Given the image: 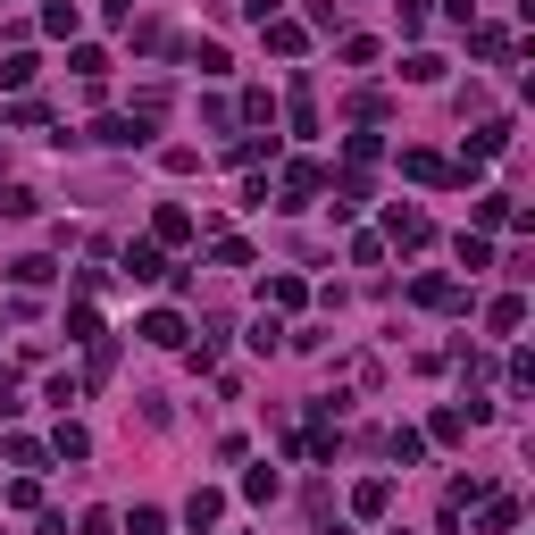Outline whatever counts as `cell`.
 <instances>
[{
	"mask_svg": "<svg viewBox=\"0 0 535 535\" xmlns=\"http://www.w3.org/2000/svg\"><path fill=\"white\" fill-rule=\"evenodd\" d=\"M469 42H477V59H510V34H502V26H477Z\"/></svg>",
	"mask_w": 535,
	"mask_h": 535,
	"instance_id": "603a6c76",
	"label": "cell"
},
{
	"mask_svg": "<svg viewBox=\"0 0 535 535\" xmlns=\"http://www.w3.org/2000/svg\"><path fill=\"white\" fill-rule=\"evenodd\" d=\"M151 235H159V243H184V235H193V218H184V209H159V226H151Z\"/></svg>",
	"mask_w": 535,
	"mask_h": 535,
	"instance_id": "d4e9b609",
	"label": "cell"
},
{
	"mask_svg": "<svg viewBox=\"0 0 535 535\" xmlns=\"http://www.w3.org/2000/svg\"><path fill=\"white\" fill-rule=\"evenodd\" d=\"M418 452H427V435H418V427H393V460H402V469H410Z\"/></svg>",
	"mask_w": 535,
	"mask_h": 535,
	"instance_id": "4316f807",
	"label": "cell"
},
{
	"mask_svg": "<svg viewBox=\"0 0 535 535\" xmlns=\"http://www.w3.org/2000/svg\"><path fill=\"white\" fill-rule=\"evenodd\" d=\"M76 535H118V519H109V510H84V519H76Z\"/></svg>",
	"mask_w": 535,
	"mask_h": 535,
	"instance_id": "f546056e",
	"label": "cell"
},
{
	"mask_svg": "<svg viewBox=\"0 0 535 535\" xmlns=\"http://www.w3.org/2000/svg\"><path fill=\"white\" fill-rule=\"evenodd\" d=\"M9 285H26V293H34V285H51V260H42V251H26V260H9Z\"/></svg>",
	"mask_w": 535,
	"mask_h": 535,
	"instance_id": "7c38bea8",
	"label": "cell"
},
{
	"mask_svg": "<svg viewBox=\"0 0 535 535\" xmlns=\"http://www.w3.org/2000/svg\"><path fill=\"white\" fill-rule=\"evenodd\" d=\"M92 335H109L101 310H67V343H92Z\"/></svg>",
	"mask_w": 535,
	"mask_h": 535,
	"instance_id": "44dd1931",
	"label": "cell"
},
{
	"mask_svg": "<svg viewBox=\"0 0 535 535\" xmlns=\"http://www.w3.org/2000/svg\"><path fill=\"white\" fill-rule=\"evenodd\" d=\"M243 9H251V17L268 26V17H285V0H243Z\"/></svg>",
	"mask_w": 535,
	"mask_h": 535,
	"instance_id": "d6a6232c",
	"label": "cell"
},
{
	"mask_svg": "<svg viewBox=\"0 0 535 535\" xmlns=\"http://www.w3.org/2000/svg\"><path fill=\"white\" fill-rule=\"evenodd\" d=\"M343 151H352V168H377V159H385V143H377V134H352Z\"/></svg>",
	"mask_w": 535,
	"mask_h": 535,
	"instance_id": "484cf974",
	"label": "cell"
},
{
	"mask_svg": "<svg viewBox=\"0 0 535 535\" xmlns=\"http://www.w3.org/2000/svg\"><path fill=\"white\" fill-rule=\"evenodd\" d=\"M352 510H360V519H385V510H393V477H360L352 485Z\"/></svg>",
	"mask_w": 535,
	"mask_h": 535,
	"instance_id": "277c9868",
	"label": "cell"
},
{
	"mask_svg": "<svg viewBox=\"0 0 535 535\" xmlns=\"http://www.w3.org/2000/svg\"><path fill=\"white\" fill-rule=\"evenodd\" d=\"M427 435H435V444H460V435H469V410H435Z\"/></svg>",
	"mask_w": 535,
	"mask_h": 535,
	"instance_id": "ac0fdd59",
	"label": "cell"
},
{
	"mask_svg": "<svg viewBox=\"0 0 535 535\" xmlns=\"http://www.w3.org/2000/svg\"><path fill=\"white\" fill-rule=\"evenodd\" d=\"M42 26H51V34H76L84 17H76V0H51V9H42Z\"/></svg>",
	"mask_w": 535,
	"mask_h": 535,
	"instance_id": "cb8c5ba5",
	"label": "cell"
},
{
	"mask_svg": "<svg viewBox=\"0 0 535 535\" xmlns=\"http://www.w3.org/2000/svg\"><path fill=\"white\" fill-rule=\"evenodd\" d=\"M84 452H92V435L76 427V418H67V427H59V460H84Z\"/></svg>",
	"mask_w": 535,
	"mask_h": 535,
	"instance_id": "83f0119b",
	"label": "cell"
},
{
	"mask_svg": "<svg viewBox=\"0 0 535 535\" xmlns=\"http://www.w3.org/2000/svg\"><path fill=\"white\" fill-rule=\"evenodd\" d=\"M385 235L402 243V251H418V243L435 235V226H427V209H402V201H393V209H385Z\"/></svg>",
	"mask_w": 535,
	"mask_h": 535,
	"instance_id": "3957f363",
	"label": "cell"
},
{
	"mask_svg": "<svg viewBox=\"0 0 535 535\" xmlns=\"http://www.w3.org/2000/svg\"><path fill=\"white\" fill-rule=\"evenodd\" d=\"M485 327H494V335H519V327H527V301H519V293H502L494 310H485Z\"/></svg>",
	"mask_w": 535,
	"mask_h": 535,
	"instance_id": "9c48e42d",
	"label": "cell"
},
{
	"mask_svg": "<svg viewBox=\"0 0 535 535\" xmlns=\"http://www.w3.org/2000/svg\"><path fill=\"white\" fill-rule=\"evenodd\" d=\"M268 301H276V310H301V301H310V285H301V276H268Z\"/></svg>",
	"mask_w": 535,
	"mask_h": 535,
	"instance_id": "9a60e30c",
	"label": "cell"
},
{
	"mask_svg": "<svg viewBox=\"0 0 535 535\" xmlns=\"http://www.w3.org/2000/svg\"><path fill=\"white\" fill-rule=\"evenodd\" d=\"M184 519H193V527H218V519H226V494H218V485H201V494L184 502Z\"/></svg>",
	"mask_w": 535,
	"mask_h": 535,
	"instance_id": "30bf717a",
	"label": "cell"
},
{
	"mask_svg": "<svg viewBox=\"0 0 535 535\" xmlns=\"http://www.w3.org/2000/svg\"><path fill=\"white\" fill-rule=\"evenodd\" d=\"M126 527H134V535H168V510H151V502H143V510H134Z\"/></svg>",
	"mask_w": 535,
	"mask_h": 535,
	"instance_id": "f1b7e54d",
	"label": "cell"
},
{
	"mask_svg": "<svg viewBox=\"0 0 535 535\" xmlns=\"http://www.w3.org/2000/svg\"><path fill=\"white\" fill-rule=\"evenodd\" d=\"M134 335H143V343H159V352H176V343H184V318H176V310H151Z\"/></svg>",
	"mask_w": 535,
	"mask_h": 535,
	"instance_id": "5b68a950",
	"label": "cell"
},
{
	"mask_svg": "<svg viewBox=\"0 0 535 535\" xmlns=\"http://www.w3.org/2000/svg\"><path fill=\"white\" fill-rule=\"evenodd\" d=\"M235 159H243V168H260V159H276V134H243V143H235Z\"/></svg>",
	"mask_w": 535,
	"mask_h": 535,
	"instance_id": "7402d4cb",
	"label": "cell"
},
{
	"mask_svg": "<svg viewBox=\"0 0 535 535\" xmlns=\"http://www.w3.org/2000/svg\"><path fill=\"white\" fill-rule=\"evenodd\" d=\"M134 51H151V59H168V51H176V34H168V26H159V17H151V26H134Z\"/></svg>",
	"mask_w": 535,
	"mask_h": 535,
	"instance_id": "5bb4252c",
	"label": "cell"
},
{
	"mask_svg": "<svg viewBox=\"0 0 535 535\" xmlns=\"http://www.w3.org/2000/svg\"><path fill=\"white\" fill-rule=\"evenodd\" d=\"M402 176H418V184H444L452 168H444V159H435V151H402Z\"/></svg>",
	"mask_w": 535,
	"mask_h": 535,
	"instance_id": "4fadbf2b",
	"label": "cell"
},
{
	"mask_svg": "<svg viewBox=\"0 0 535 535\" xmlns=\"http://www.w3.org/2000/svg\"><path fill=\"white\" fill-rule=\"evenodd\" d=\"M318 193H327V168H318V159H293L285 168V209H310Z\"/></svg>",
	"mask_w": 535,
	"mask_h": 535,
	"instance_id": "7a4b0ae2",
	"label": "cell"
},
{
	"mask_svg": "<svg viewBox=\"0 0 535 535\" xmlns=\"http://www.w3.org/2000/svg\"><path fill=\"white\" fill-rule=\"evenodd\" d=\"M101 17H109V26H126V17H134V0H101Z\"/></svg>",
	"mask_w": 535,
	"mask_h": 535,
	"instance_id": "836d02e7",
	"label": "cell"
},
{
	"mask_svg": "<svg viewBox=\"0 0 535 535\" xmlns=\"http://www.w3.org/2000/svg\"><path fill=\"white\" fill-rule=\"evenodd\" d=\"M92 143H101V151H143L151 143V118H101V126H92Z\"/></svg>",
	"mask_w": 535,
	"mask_h": 535,
	"instance_id": "6da1fadb",
	"label": "cell"
},
{
	"mask_svg": "<svg viewBox=\"0 0 535 535\" xmlns=\"http://www.w3.org/2000/svg\"><path fill=\"white\" fill-rule=\"evenodd\" d=\"M209 260H218V268H251V243H235V235H218V243H209Z\"/></svg>",
	"mask_w": 535,
	"mask_h": 535,
	"instance_id": "ffe728a7",
	"label": "cell"
},
{
	"mask_svg": "<svg viewBox=\"0 0 535 535\" xmlns=\"http://www.w3.org/2000/svg\"><path fill=\"white\" fill-rule=\"evenodd\" d=\"M26 402H17V377H0V418H17Z\"/></svg>",
	"mask_w": 535,
	"mask_h": 535,
	"instance_id": "1f68e13d",
	"label": "cell"
},
{
	"mask_svg": "<svg viewBox=\"0 0 535 535\" xmlns=\"http://www.w3.org/2000/svg\"><path fill=\"white\" fill-rule=\"evenodd\" d=\"M276 485H285V477H276V469H268V460H260V469H251V477H243V502H276Z\"/></svg>",
	"mask_w": 535,
	"mask_h": 535,
	"instance_id": "e0dca14e",
	"label": "cell"
},
{
	"mask_svg": "<svg viewBox=\"0 0 535 535\" xmlns=\"http://www.w3.org/2000/svg\"><path fill=\"white\" fill-rule=\"evenodd\" d=\"M34 209H42L34 184H0V218H34Z\"/></svg>",
	"mask_w": 535,
	"mask_h": 535,
	"instance_id": "8fae6325",
	"label": "cell"
},
{
	"mask_svg": "<svg viewBox=\"0 0 535 535\" xmlns=\"http://www.w3.org/2000/svg\"><path fill=\"white\" fill-rule=\"evenodd\" d=\"M301 42H310V26H293V17H268V51H276V59H301Z\"/></svg>",
	"mask_w": 535,
	"mask_h": 535,
	"instance_id": "52a82bcc",
	"label": "cell"
},
{
	"mask_svg": "<svg viewBox=\"0 0 535 535\" xmlns=\"http://www.w3.org/2000/svg\"><path fill=\"white\" fill-rule=\"evenodd\" d=\"M427 26V0H402V34H418Z\"/></svg>",
	"mask_w": 535,
	"mask_h": 535,
	"instance_id": "4dcf8cb0",
	"label": "cell"
},
{
	"mask_svg": "<svg viewBox=\"0 0 535 535\" xmlns=\"http://www.w3.org/2000/svg\"><path fill=\"white\" fill-rule=\"evenodd\" d=\"M510 527H519V502L494 494V502H485V535H510Z\"/></svg>",
	"mask_w": 535,
	"mask_h": 535,
	"instance_id": "2e32d148",
	"label": "cell"
},
{
	"mask_svg": "<svg viewBox=\"0 0 535 535\" xmlns=\"http://www.w3.org/2000/svg\"><path fill=\"white\" fill-rule=\"evenodd\" d=\"M34 535H67V519H42V527H34Z\"/></svg>",
	"mask_w": 535,
	"mask_h": 535,
	"instance_id": "e575fe53",
	"label": "cell"
},
{
	"mask_svg": "<svg viewBox=\"0 0 535 535\" xmlns=\"http://www.w3.org/2000/svg\"><path fill=\"white\" fill-rule=\"evenodd\" d=\"M377 118H385V92H377V84L352 92V126H377Z\"/></svg>",
	"mask_w": 535,
	"mask_h": 535,
	"instance_id": "d6986e66",
	"label": "cell"
},
{
	"mask_svg": "<svg viewBox=\"0 0 535 535\" xmlns=\"http://www.w3.org/2000/svg\"><path fill=\"white\" fill-rule=\"evenodd\" d=\"M410 301H427V310H460V285H452V276H418Z\"/></svg>",
	"mask_w": 535,
	"mask_h": 535,
	"instance_id": "8992f818",
	"label": "cell"
},
{
	"mask_svg": "<svg viewBox=\"0 0 535 535\" xmlns=\"http://www.w3.org/2000/svg\"><path fill=\"white\" fill-rule=\"evenodd\" d=\"M126 276H134V285H159V276H168V260H159V243H134V251H126Z\"/></svg>",
	"mask_w": 535,
	"mask_h": 535,
	"instance_id": "ba28073f",
	"label": "cell"
}]
</instances>
